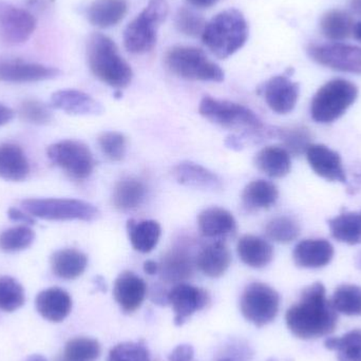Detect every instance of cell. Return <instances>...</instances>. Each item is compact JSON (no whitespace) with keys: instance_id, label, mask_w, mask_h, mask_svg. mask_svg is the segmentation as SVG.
I'll list each match as a JSON object with an SVG mask.
<instances>
[{"instance_id":"1","label":"cell","mask_w":361,"mask_h":361,"mask_svg":"<svg viewBox=\"0 0 361 361\" xmlns=\"http://www.w3.org/2000/svg\"><path fill=\"white\" fill-rule=\"evenodd\" d=\"M286 326L300 339H315L334 332L338 322L336 310L326 298V288L320 282L303 290L298 302L286 315Z\"/></svg>"},{"instance_id":"42","label":"cell","mask_w":361,"mask_h":361,"mask_svg":"<svg viewBox=\"0 0 361 361\" xmlns=\"http://www.w3.org/2000/svg\"><path fill=\"white\" fill-rule=\"evenodd\" d=\"M99 149L104 156L111 162H121L125 158L127 149V139L118 131H106L97 139Z\"/></svg>"},{"instance_id":"3","label":"cell","mask_w":361,"mask_h":361,"mask_svg":"<svg viewBox=\"0 0 361 361\" xmlns=\"http://www.w3.org/2000/svg\"><path fill=\"white\" fill-rule=\"evenodd\" d=\"M247 21L237 8L219 13L206 23L202 40L218 59H225L240 50L247 42Z\"/></svg>"},{"instance_id":"10","label":"cell","mask_w":361,"mask_h":361,"mask_svg":"<svg viewBox=\"0 0 361 361\" xmlns=\"http://www.w3.org/2000/svg\"><path fill=\"white\" fill-rule=\"evenodd\" d=\"M279 307L280 296L277 290L262 282L248 284L240 299L242 315L258 328L274 322Z\"/></svg>"},{"instance_id":"5","label":"cell","mask_w":361,"mask_h":361,"mask_svg":"<svg viewBox=\"0 0 361 361\" xmlns=\"http://www.w3.org/2000/svg\"><path fill=\"white\" fill-rule=\"evenodd\" d=\"M165 65L171 73L187 80L221 82L225 78L220 66L195 47L176 46L169 49L165 55Z\"/></svg>"},{"instance_id":"37","label":"cell","mask_w":361,"mask_h":361,"mask_svg":"<svg viewBox=\"0 0 361 361\" xmlns=\"http://www.w3.org/2000/svg\"><path fill=\"white\" fill-rule=\"evenodd\" d=\"M337 313L347 316L361 315V288L354 284L338 286L331 299Z\"/></svg>"},{"instance_id":"19","label":"cell","mask_w":361,"mask_h":361,"mask_svg":"<svg viewBox=\"0 0 361 361\" xmlns=\"http://www.w3.org/2000/svg\"><path fill=\"white\" fill-rule=\"evenodd\" d=\"M36 310L44 319L54 324L63 322L72 311V298L67 290L50 288L38 293Z\"/></svg>"},{"instance_id":"44","label":"cell","mask_w":361,"mask_h":361,"mask_svg":"<svg viewBox=\"0 0 361 361\" xmlns=\"http://www.w3.org/2000/svg\"><path fill=\"white\" fill-rule=\"evenodd\" d=\"M107 361H152L143 341L123 343L110 350Z\"/></svg>"},{"instance_id":"4","label":"cell","mask_w":361,"mask_h":361,"mask_svg":"<svg viewBox=\"0 0 361 361\" xmlns=\"http://www.w3.org/2000/svg\"><path fill=\"white\" fill-rule=\"evenodd\" d=\"M167 0H150L146 8L127 25L124 46L133 54H145L156 47L158 30L169 16Z\"/></svg>"},{"instance_id":"56","label":"cell","mask_w":361,"mask_h":361,"mask_svg":"<svg viewBox=\"0 0 361 361\" xmlns=\"http://www.w3.org/2000/svg\"><path fill=\"white\" fill-rule=\"evenodd\" d=\"M355 263L357 269H360L361 271V252L357 255V257H356Z\"/></svg>"},{"instance_id":"55","label":"cell","mask_w":361,"mask_h":361,"mask_svg":"<svg viewBox=\"0 0 361 361\" xmlns=\"http://www.w3.org/2000/svg\"><path fill=\"white\" fill-rule=\"evenodd\" d=\"M25 361H48V360L40 354H33V355L29 356Z\"/></svg>"},{"instance_id":"31","label":"cell","mask_w":361,"mask_h":361,"mask_svg":"<svg viewBox=\"0 0 361 361\" xmlns=\"http://www.w3.org/2000/svg\"><path fill=\"white\" fill-rule=\"evenodd\" d=\"M279 199V190L274 183L255 180L248 183L242 191V205L248 212L269 209Z\"/></svg>"},{"instance_id":"48","label":"cell","mask_w":361,"mask_h":361,"mask_svg":"<svg viewBox=\"0 0 361 361\" xmlns=\"http://www.w3.org/2000/svg\"><path fill=\"white\" fill-rule=\"evenodd\" d=\"M248 353L241 348L233 347L221 355L216 361H247Z\"/></svg>"},{"instance_id":"22","label":"cell","mask_w":361,"mask_h":361,"mask_svg":"<svg viewBox=\"0 0 361 361\" xmlns=\"http://www.w3.org/2000/svg\"><path fill=\"white\" fill-rule=\"evenodd\" d=\"M334 257V247L326 239H307L299 242L293 252L297 267L302 269H322Z\"/></svg>"},{"instance_id":"40","label":"cell","mask_w":361,"mask_h":361,"mask_svg":"<svg viewBox=\"0 0 361 361\" xmlns=\"http://www.w3.org/2000/svg\"><path fill=\"white\" fill-rule=\"evenodd\" d=\"M101 353L99 341L89 337H76L66 343L63 356L67 361H93L97 360Z\"/></svg>"},{"instance_id":"38","label":"cell","mask_w":361,"mask_h":361,"mask_svg":"<svg viewBox=\"0 0 361 361\" xmlns=\"http://www.w3.org/2000/svg\"><path fill=\"white\" fill-rule=\"evenodd\" d=\"M35 233L27 225L11 227L0 233V250L4 252H18L33 244Z\"/></svg>"},{"instance_id":"27","label":"cell","mask_w":361,"mask_h":361,"mask_svg":"<svg viewBox=\"0 0 361 361\" xmlns=\"http://www.w3.org/2000/svg\"><path fill=\"white\" fill-rule=\"evenodd\" d=\"M237 252L240 260L252 269H263L274 258V248L271 243L254 235H245L240 238Z\"/></svg>"},{"instance_id":"28","label":"cell","mask_w":361,"mask_h":361,"mask_svg":"<svg viewBox=\"0 0 361 361\" xmlns=\"http://www.w3.org/2000/svg\"><path fill=\"white\" fill-rule=\"evenodd\" d=\"M127 0H94L87 10V18L91 25L101 29L114 27L128 12Z\"/></svg>"},{"instance_id":"29","label":"cell","mask_w":361,"mask_h":361,"mask_svg":"<svg viewBox=\"0 0 361 361\" xmlns=\"http://www.w3.org/2000/svg\"><path fill=\"white\" fill-rule=\"evenodd\" d=\"M255 165L261 173L273 179H281L292 169L290 154L281 146H267L255 157Z\"/></svg>"},{"instance_id":"24","label":"cell","mask_w":361,"mask_h":361,"mask_svg":"<svg viewBox=\"0 0 361 361\" xmlns=\"http://www.w3.org/2000/svg\"><path fill=\"white\" fill-rule=\"evenodd\" d=\"M173 176L180 185L203 190L222 188V180L209 169L193 162H182L173 167Z\"/></svg>"},{"instance_id":"53","label":"cell","mask_w":361,"mask_h":361,"mask_svg":"<svg viewBox=\"0 0 361 361\" xmlns=\"http://www.w3.org/2000/svg\"><path fill=\"white\" fill-rule=\"evenodd\" d=\"M351 8L355 14L361 16V0H351Z\"/></svg>"},{"instance_id":"46","label":"cell","mask_w":361,"mask_h":361,"mask_svg":"<svg viewBox=\"0 0 361 361\" xmlns=\"http://www.w3.org/2000/svg\"><path fill=\"white\" fill-rule=\"evenodd\" d=\"M8 216L13 222L20 223L21 225L31 226V225L35 224L34 216L27 214L25 210L18 209V208H10V209L8 210Z\"/></svg>"},{"instance_id":"6","label":"cell","mask_w":361,"mask_h":361,"mask_svg":"<svg viewBox=\"0 0 361 361\" xmlns=\"http://www.w3.org/2000/svg\"><path fill=\"white\" fill-rule=\"evenodd\" d=\"M199 112L204 118L223 128L243 133H261L265 130L259 116L241 104L205 97L200 103Z\"/></svg>"},{"instance_id":"26","label":"cell","mask_w":361,"mask_h":361,"mask_svg":"<svg viewBox=\"0 0 361 361\" xmlns=\"http://www.w3.org/2000/svg\"><path fill=\"white\" fill-rule=\"evenodd\" d=\"M51 269L61 280H75L80 278L88 267V257L76 248H63L51 256Z\"/></svg>"},{"instance_id":"30","label":"cell","mask_w":361,"mask_h":361,"mask_svg":"<svg viewBox=\"0 0 361 361\" xmlns=\"http://www.w3.org/2000/svg\"><path fill=\"white\" fill-rule=\"evenodd\" d=\"M147 195L146 185L137 178H124L116 183L112 191V205L120 212L137 209Z\"/></svg>"},{"instance_id":"21","label":"cell","mask_w":361,"mask_h":361,"mask_svg":"<svg viewBox=\"0 0 361 361\" xmlns=\"http://www.w3.org/2000/svg\"><path fill=\"white\" fill-rule=\"evenodd\" d=\"M51 106L74 116H99L104 112L101 103L78 90H59L51 97Z\"/></svg>"},{"instance_id":"47","label":"cell","mask_w":361,"mask_h":361,"mask_svg":"<svg viewBox=\"0 0 361 361\" xmlns=\"http://www.w3.org/2000/svg\"><path fill=\"white\" fill-rule=\"evenodd\" d=\"M195 351L193 348L189 345H182L176 348L171 355H169V361H192Z\"/></svg>"},{"instance_id":"32","label":"cell","mask_w":361,"mask_h":361,"mask_svg":"<svg viewBox=\"0 0 361 361\" xmlns=\"http://www.w3.org/2000/svg\"><path fill=\"white\" fill-rule=\"evenodd\" d=\"M127 231L133 250L142 254L152 252L162 235L160 223L154 220L135 221L131 219L127 222Z\"/></svg>"},{"instance_id":"50","label":"cell","mask_w":361,"mask_h":361,"mask_svg":"<svg viewBox=\"0 0 361 361\" xmlns=\"http://www.w3.org/2000/svg\"><path fill=\"white\" fill-rule=\"evenodd\" d=\"M13 116H14L13 110L0 104V126H4V125L10 123L12 121Z\"/></svg>"},{"instance_id":"34","label":"cell","mask_w":361,"mask_h":361,"mask_svg":"<svg viewBox=\"0 0 361 361\" xmlns=\"http://www.w3.org/2000/svg\"><path fill=\"white\" fill-rule=\"evenodd\" d=\"M353 18L343 10H330L320 19V30L324 37L332 42L348 39L353 34Z\"/></svg>"},{"instance_id":"57","label":"cell","mask_w":361,"mask_h":361,"mask_svg":"<svg viewBox=\"0 0 361 361\" xmlns=\"http://www.w3.org/2000/svg\"><path fill=\"white\" fill-rule=\"evenodd\" d=\"M54 361H67V360H66V358L63 357V356H61V357H57L56 360H55Z\"/></svg>"},{"instance_id":"49","label":"cell","mask_w":361,"mask_h":361,"mask_svg":"<svg viewBox=\"0 0 361 361\" xmlns=\"http://www.w3.org/2000/svg\"><path fill=\"white\" fill-rule=\"evenodd\" d=\"M152 299L157 305H169V292H165V290L157 286V288L152 290Z\"/></svg>"},{"instance_id":"33","label":"cell","mask_w":361,"mask_h":361,"mask_svg":"<svg viewBox=\"0 0 361 361\" xmlns=\"http://www.w3.org/2000/svg\"><path fill=\"white\" fill-rule=\"evenodd\" d=\"M331 235L337 241L349 245L361 244V210L343 212L329 220Z\"/></svg>"},{"instance_id":"11","label":"cell","mask_w":361,"mask_h":361,"mask_svg":"<svg viewBox=\"0 0 361 361\" xmlns=\"http://www.w3.org/2000/svg\"><path fill=\"white\" fill-rule=\"evenodd\" d=\"M307 55L318 65L361 75V47L343 42L313 44L307 48Z\"/></svg>"},{"instance_id":"25","label":"cell","mask_w":361,"mask_h":361,"mask_svg":"<svg viewBox=\"0 0 361 361\" xmlns=\"http://www.w3.org/2000/svg\"><path fill=\"white\" fill-rule=\"evenodd\" d=\"M31 173L29 160L20 146L0 144V178L10 182H21Z\"/></svg>"},{"instance_id":"13","label":"cell","mask_w":361,"mask_h":361,"mask_svg":"<svg viewBox=\"0 0 361 361\" xmlns=\"http://www.w3.org/2000/svg\"><path fill=\"white\" fill-rule=\"evenodd\" d=\"M59 75L61 71L57 68L23 59L0 57V82L23 84L53 80Z\"/></svg>"},{"instance_id":"15","label":"cell","mask_w":361,"mask_h":361,"mask_svg":"<svg viewBox=\"0 0 361 361\" xmlns=\"http://www.w3.org/2000/svg\"><path fill=\"white\" fill-rule=\"evenodd\" d=\"M262 92L267 106L274 112L288 114L296 106L300 88L299 84L290 80V76L277 75L265 82Z\"/></svg>"},{"instance_id":"16","label":"cell","mask_w":361,"mask_h":361,"mask_svg":"<svg viewBox=\"0 0 361 361\" xmlns=\"http://www.w3.org/2000/svg\"><path fill=\"white\" fill-rule=\"evenodd\" d=\"M195 257L184 247L167 252L159 263V275L165 283H184L195 275Z\"/></svg>"},{"instance_id":"7","label":"cell","mask_w":361,"mask_h":361,"mask_svg":"<svg viewBox=\"0 0 361 361\" xmlns=\"http://www.w3.org/2000/svg\"><path fill=\"white\" fill-rule=\"evenodd\" d=\"M357 97L358 88L353 82L343 78L330 80L314 95L312 118L320 124L333 123L345 114Z\"/></svg>"},{"instance_id":"12","label":"cell","mask_w":361,"mask_h":361,"mask_svg":"<svg viewBox=\"0 0 361 361\" xmlns=\"http://www.w3.org/2000/svg\"><path fill=\"white\" fill-rule=\"evenodd\" d=\"M36 19L25 8L0 1V40L8 46L27 42L35 31Z\"/></svg>"},{"instance_id":"36","label":"cell","mask_w":361,"mask_h":361,"mask_svg":"<svg viewBox=\"0 0 361 361\" xmlns=\"http://www.w3.org/2000/svg\"><path fill=\"white\" fill-rule=\"evenodd\" d=\"M274 137H278L290 156L299 157L307 152L312 145V135L307 127L274 128Z\"/></svg>"},{"instance_id":"39","label":"cell","mask_w":361,"mask_h":361,"mask_svg":"<svg viewBox=\"0 0 361 361\" xmlns=\"http://www.w3.org/2000/svg\"><path fill=\"white\" fill-rule=\"evenodd\" d=\"M300 225L290 216H281L271 219L265 226V235L271 241L288 244L300 235Z\"/></svg>"},{"instance_id":"51","label":"cell","mask_w":361,"mask_h":361,"mask_svg":"<svg viewBox=\"0 0 361 361\" xmlns=\"http://www.w3.org/2000/svg\"><path fill=\"white\" fill-rule=\"evenodd\" d=\"M144 271L149 276L157 275V274H159V263L154 260L145 261Z\"/></svg>"},{"instance_id":"20","label":"cell","mask_w":361,"mask_h":361,"mask_svg":"<svg viewBox=\"0 0 361 361\" xmlns=\"http://www.w3.org/2000/svg\"><path fill=\"white\" fill-rule=\"evenodd\" d=\"M197 228L203 237L220 239L237 231V221L228 210L212 206L200 212L197 216Z\"/></svg>"},{"instance_id":"8","label":"cell","mask_w":361,"mask_h":361,"mask_svg":"<svg viewBox=\"0 0 361 361\" xmlns=\"http://www.w3.org/2000/svg\"><path fill=\"white\" fill-rule=\"evenodd\" d=\"M23 209L34 218L47 221H85L92 222L101 216L99 208L89 202L63 197L25 199Z\"/></svg>"},{"instance_id":"2","label":"cell","mask_w":361,"mask_h":361,"mask_svg":"<svg viewBox=\"0 0 361 361\" xmlns=\"http://www.w3.org/2000/svg\"><path fill=\"white\" fill-rule=\"evenodd\" d=\"M87 59L95 78L112 88L123 89L133 82L130 65L120 54L116 42L102 33H93L87 42Z\"/></svg>"},{"instance_id":"14","label":"cell","mask_w":361,"mask_h":361,"mask_svg":"<svg viewBox=\"0 0 361 361\" xmlns=\"http://www.w3.org/2000/svg\"><path fill=\"white\" fill-rule=\"evenodd\" d=\"M210 296L207 290L188 283L176 284L169 292V305L175 312L176 326H180L187 318L207 307Z\"/></svg>"},{"instance_id":"54","label":"cell","mask_w":361,"mask_h":361,"mask_svg":"<svg viewBox=\"0 0 361 361\" xmlns=\"http://www.w3.org/2000/svg\"><path fill=\"white\" fill-rule=\"evenodd\" d=\"M353 35L355 36L356 39L361 42V21L356 23L355 27H354Z\"/></svg>"},{"instance_id":"52","label":"cell","mask_w":361,"mask_h":361,"mask_svg":"<svg viewBox=\"0 0 361 361\" xmlns=\"http://www.w3.org/2000/svg\"><path fill=\"white\" fill-rule=\"evenodd\" d=\"M191 6L200 8H212V6L216 4L219 0H187Z\"/></svg>"},{"instance_id":"23","label":"cell","mask_w":361,"mask_h":361,"mask_svg":"<svg viewBox=\"0 0 361 361\" xmlns=\"http://www.w3.org/2000/svg\"><path fill=\"white\" fill-rule=\"evenodd\" d=\"M231 263V250L222 241L207 244L195 256L197 269L209 278H219L224 275Z\"/></svg>"},{"instance_id":"41","label":"cell","mask_w":361,"mask_h":361,"mask_svg":"<svg viewBox=\"0 0 361 361\" xmlns=\"http://www.w3.org/2000/svg\"><path fill=\"white\" fill-rule=\"evenodd\" d=\"M25 302V293L23 286L8 276L0 277V310L13 313L20 309Z\"/></svg>"},{"instance_id":"18","label":"cell","mask_w":361,"mask_h":361,"mask_svg":"<svg viewBox=\"0 0 361 361\" xmlns=\"http://www.w3.org/2000/svg\"><path fill=\"white\" fill-rule=\"evenodd\" d=\"M305 154L310 166L316 175L331 182L347 184V176L343 169V161L336 152L324 145L312 144Z\"/></svg>"},{"instance_id":"43","label":"cell","mask_w":361,"mask_h":361,"mask_svg":"<svg viewBox=\"0 0 361 361\" xmlns=\"http://www.w3.org/2000/svg\"><path fill=\"white\" fill-rule=\"evenodd\" d=\"M175 23L180 33L190 37L202 35L206 25L205 19L202 15L186 6H182L178 10Z\"/></svg>"},{"instance_id":"58","label":"cell","mask_w":361,"mask_h":361,"mask_svg":"<svg viewBox=\"0 0 361 361\" xmlns=\"http://www.w3.org/2000/svg\"><path fill=\"white\" fill-rule=\"evenodd\" d=\"M269 361H274V360H269Z\"/></svg>"},{"instance_id":"45","label":"cell","mask_w":361,"mask_h":361,"mask_svg":"<svg viewBox=\"0 0 361 361\" xmlns=\"http://www.w3.org/2000/svg\"><path fill=\"white\" fill-rule=\"evenodd\" d=\"M21 120L34 125H47L52 121V112L48 106L37 99H25L18 108Z\"/></svg>"},{"instance_id":"9","label":"cell","mask_w":361,"mask_h":361,"mask_svg":"<svg viewBox=\"0 0 361 361\" xmlns=\"http://www.w3.org/2000/svg\"><path fill=\"white\" fill-rule=\"evenodd\" d=\"M47 157L55 166L74 180H86L95 167L94 157L82 142L63 140L47 148Z\"/></svg>"},{"instance_id":"17","label":"cell","mask_w":361,"mask_h":361,"mask_svg":"<svg viewBox=\"0 0 361 361\" xmlns=\"http://www.w3.org/2000/svg\"><path fill=\"white\" fill-rule=\"evenodd\" d=\"M114 296L125 314L135 313L147 296V284L133 271H123L114 282Z\"/></svg>"},{"instance_id":"35","label":"cell","mask_w":361,"mask_h":361,"mask_svg":"<svg viewBox=\"0 0 361 361\" xmlns=\"http://www.w3.org/2000/svg\"><path fill=\"white\" fill-rule=\"evenodd\" d=\"M324 347L337 353L338 361H361V330H353L341 337H330Z\"/></svg>"}]
</instances>
